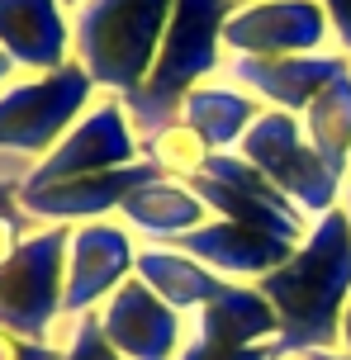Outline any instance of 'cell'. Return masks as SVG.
<instances>
[{
  "label": "cell",
  "mask_w": 351,
  "mask_h": 360,
  "mask_svg": "<svg viewBox=\"0 0 351 360\" xmlns=\"http://www.w3.org/2000/svg\"><path fill=\"white\" fill-rule=\"evenodd\" d=\"M299 360H351V351H309V356Z\"/></svg>",
  "instance_id": "obj_28"
},
{
  "label": "cell",
  "mask_w": 351,
  "mask_h": 360,
  "mask_svg": "<svg viewBox=\"0 0 351 360\" xmlns=\"http://www.w3.org/2000/svg\"><path fill=\"white\" fill-rule=\"evenodd\" d=\"M176 360H285V356H280L276 342H261V346H214V342L190 337Z\"/></svg>",
  "instance_id": "obj_23"
},
{
  "label": "cell",
  "mask_w": 351,
  "mask_h": 360,
  "mask_svg": "<svg viewBox=\"0 0 351 360\" xmlns=\"http://www.w3.org/2000/svg\"><path fill=\"white\" fill-rule=\"evenodd\" d=\"M57 342H62V360H124L110 342H105L100 313H81V318H72V323H62Z\"/></svg>",
  "instance_id": "obj_22"
},
{
  "label": "cell",
  "mask_w": 351,
  "mask_h": 360,
  "mask_svg": "<svg viewBox=\"0 0 351 360\" xmlns=\"http://www.w3.org/2000/svg\"><path fill=\"white\" fill-rule=\"evenodd\" d=\"M342 209H347V223H351V176H347V185H342Z\"/></svg>",
  "instance_id": "obj_30"
},
{
  "label": "cell",
  "mask_w": 351,
  "mask_h": 360,
  "mask_svg": "<svg viewBox=\"0 0 351 360\" xmlns=\"http://www.w3.org/2000/svg\"><path fill=\"white\" fill-rule=\"evenodd\" d=\"M233 86L257 95L271 109H290L304 114L323 86H333L337 76L351 72L347 53H304V57H233L228 62Z\"/></svg>",
  "instance_id": "obj_14"
},
{
  "label": "cell",
  "mask_w": 351,
  "mask_h": 360,
  "mask_svg": "<svg viewBox=\"0 0 351 360\" xmlns=\"http://www.w3.org/2000/svg\"><path fill=\"white\" fill-rule=\"evenodd\" d=\"M323 10H328V24H333V34L342 38V53L351 57V0H323Z\"/></svg>",
  "instance_id": "obj_25"
},
{
  "label": "cell",
  "mask_w": 351,
  "mask_h": 360,
  "mask_svg": "<svg viewBox=\"0 0 351 360\" xmlns=\"http://www.w3.org/2000/svg\"><path fill=\"white\" fill-rule=\"evenodd\" d=\"M0 53L29 72H57L72 53V19L62 0H0Z\"/></svg>",
  "instance_id": "obj_15"
},
{
  "label": "cell",
  "mask_w": 351,
  "mask_h": 360,
  "mask_svg": "<svg viewBox=\"0 0 351 360\" xmlns=\"http://www.w3.org/2000/svg\"><path fill=\"white\" fill-rule=\"evenodd\" d=\"M261 100L257 95H247L242 86H223V81H204V86H195L190 95H185L181 105V119L195 133L204 138V147L209 152H238V143L247 138V128L261 119Z\"/></svg>",
  "instance_id": "obj_19"
},
{
  "label": "cell",
  "mask_w": 351,
  "mask_h": 360,
  "mask_svg": "<svg viewBox=\"0 0 351 360\" xmlns=\"http://www.w3.org/2000/svg\"><path fill=\"white\" fill-rule=\"evenodd\" d=\"M337 351H351V304L342 313V342H337Z\"/></svg>",
  "instance_id": "obj_27"
},
{
  "label": "cell",
  "mask_w": 351,
  "mask_h": 360,
  "mask_svg": "<svg viewBox=\"0 0 351 360\" xmlns=\"http://www.w3.org/2000/svg\"><path fill=\"white\" fill-rule=\"evenodd\" d=\"M333 34L323 0H257L238 5L223 24V48L233 57H304L323 53Z\"/></svg>",
  "instance_id": "obj_10"
},
{
  "label": "cell",
  "mask_w": 351,
  "mask_h": 360,
  "mask_svg": "<svg viewBox=\"0 0 351 360\" xmlns=\"http://www.w3.org/2000/svg\"><path fill=\"white\" fill-rule=\"evenodd\" d=\"M67 242L72 228H38L10 261H0V327L24 342H57L62 289H67Z\"/></svg>",
  "instance_id": "obj_5"
},
{
  "label": "cell",
  "mask_w": 351,
  "mask_h": 360,
  "mask_svg": "<svg viewBox=\"0 0 351 360\" xmlns=\"http://www.w3.org/2000/svg\"><path fill=\"white\" fill-rule=\"evenodd\" d=\"M171 247H181L185 256H195L200 266H209L214 275L233 280V285H261L271 270H280L295 256V242H280V237L233 223V218H209Z\"/></svg>",
  "instance_id": "obj_13"
},
{
  "label": "cell",
  "mask_w": 351,
  "mask_h": 360,
  "mask_svg": "<svg viewBox=\"0 0 351 360\" xmlns=\"http://www.w3.org/2000/svg\"><path fill=\"white\" fill-rule=\"evenodd\" d=\"M190 337L214 346H280V318L257 285H228L214 304H204L190 318Z\"/></svg>",
  "instance_id": "obj_17"
},
{
  "label": "cell",
  "mask_w": 351,
  "mask_h": 360,
  "mask_svg": "<svg viewBox=\"0 0 351 360\" xmlns=\"http://www.w3.org/2000/svg\"><path fill=\"white\" fill-rule=\"evenodd\" d=\"M280 318V356L299 360L309 351H337L342 342V313L351 304V223L337 204L333 214L314 218L309 237L295 256L261 280Z\"/></svg>",
  "instance_id": "obj_1"
},
{
  "label": "cell",
  "mask_w": 351,
  "mask_h": 360,
  "mask_svg": "<svg viewBox=\"0 0 351 360\" xmlns=\"http://www.w3.org/2000/svg\"><path fill=\"white\" fill-rule=\"evenodd\" d=\"M19 185H24V180L0 176V214H5V209H19Z\"/></svg>",
  "instance_id": "obj_26"
},
{
  "label": "cell",
  "mask_w": 351,
  "mask_h": 360,
  "mask_svg": "<svg viewBox=\"0 0 351 360\" xmlns=\"http://www.w3.org/2000/svg\"><path fill=\"white\" fill-rule=\"evenodd\" d=\"M133 162H143L138 128H133L124 100H119V95H105V100L86 109V119L24 176V185H53V180H72V176H100V171H119V166H133Z\"/></svg>",
  "instance_id": "obj_8"
},
{
  "label": "cell",
  "mask_w": 351,
  "mask_h": 360,
  "mask_svg": "<svg viewBox=\"0 0 351 360\" xmlns=\"http://www.w3.org/2000/svg\"><path fill=\"white\" fill-rule=\"evenodd\" d=\"M100 332L124 360H176L190 342V318L162 304L138 275L114 289L100 308Z\"/></svg>",
  "instance_id": "obj_11"
},
{
  "label": "cell",
  "mask_w": 351,
  "mask_h": 360,
  "mask_svg": "<svg viewBox=\"0 0 351 360\" xmlns=\"http://www.w3.org/2000/svg\"><path fill=\"white\" fill-rule=\"evenodd\" d=\"M299 119H304L309 147H314L318 157L328 162V171L347 185V176H351V72L337 76L333 86L318 90Z\"/></svg>",
  "instance_id": "obj_20"
},
{
  "label": "cell",
  "mask_w": 351,
  "mask_h": 360,
  "mask_svg": "<svg viewBox=\"0 0 351 360\" xmlns=\"http://www.w3.org/2000/svg\"><path fill=\"white\" fill-rule=\"evenodd\" d=\"M176 0H81L72 19L76 62L105 95L129 100L162 53Z\"/></svg>",
  "instance_id": "obj_3"
},
{
  "label": "cell",
  "mask_w": 351,
  "mask_h": 360,
  "mask_svg": "<svg viewBox=\"0 0 351 360\" xmlns=\"http://www.w3.org/2000/svg\"><path fill=\"white\" fill-rule=\"evenodd\" d=\"M185 185L204 199V209L214 218H233V223L261 228V233L280 237V242H295V247L314 228V218L304 214L285 190H276L252 162H242L238 152H214L200 176H190Z\"/></svg>",
  "instance_id": "obj_7"
},
{
  "label": "cell",
  "mask_w": 351,
  "mask_h": 360,
  "mask_svg": "<svg viewBox=\"0 0 351 360\" xmlns=\"http://www.w3.org/2000/svg\"><path fill=\"white\" fill-rule=\"evenodd\" d=\"M138 280H143L162 304L185 313V318H195L204 304H214L223 289L233 285V280L214 275L209 266H200L195 256H185L181 247H157V242H143V247H138Z\"/></svg>",
  "instance_id": "obj_18"
},
{
  "label": "cell",
  "mask_w": 351,
  "mask_h": 360,
  "mask_svg": "<svg viewBox=\"0 0 351 360\" xmlns=\"http://www.w3.org/2000/svg\"><path fill=\"white\" fill-rule=\"evenodd\" d=\"M162 171L148 162L119 166V171H100V176H72V180H53V185H19V204L24 214L43 223V228H81V223H100L124 209V199L157 180Z\"/></svg>",
  "instance_id": "obj_12"
},
{
  "label": "cell",
  "mask_w": 351,
  "mask_h": 360,
  "mask_svg": "<svg viewBox=\"0 0 351 360\" xmlns=\"http://www.w3.org/2000/svg\"><path fill=\"white\" fill-rule=\"evenodd\" d=\"M138 143H143V162L157 166L167 180H190V176H200L204 162L214 157V152L204 147V138H200L190 124H185V119H176V124H167V128H157V133H143Z\"/></svg>",
  "instance_id": "obj_21"
},
{
  "label": "cell",
  "mask_w": 351,
  "mask_h": 360,
  "mask_svg": "<svg viewBox=\"0 0 351 360\" xmlns=\"http://www.w3.org/2000/svg\"><path fill=\"white\" fill-rule=\"evenodd\" d=\"M62 5H67V10H81V0H62Z\"/></svg>",
  "instance_id": "obj_31"
},
{
  "label": "cell",
  "mask_w": 351,
  "mask_h": 360,
  "mask_svg": "<svg viewBox=\"0 0 351 360\" xmlns=\"http://www.w3.org/2000/svg\"><path fill=\"white\" fill-rule=\"evenodd\" d=\"M138 275V237L119 218L81 223L67 242V289H62V318L72 323L81 313H100L114 289Z\"/></svg>",
  "instance_id": "obj_9"
},
{
  "label": "cell",
  "mask_w": 351,
  "mask_h": 360,
  "mask_svg": "<svg viewBox=\"0 0 351 360\" xmlns=\"http://www.w3.org/2000/svg\"><path fill=\"white\" fill-rule=\"evenodd\" d=\"M209 218L214 214L204 209V199L195 195L185 180H167V176L138 185V190L124 199V209H119V223H124L133 237L157 242V247L181 242L185 233H195V228L209 223Z\"/></svg>",
  "instance_id": "obj_16"
},
{
  "label": "cell",
  "mask_w": 351,
  "mask_h": 360,
  "mask_svg": "<svg viewBox=\"0 0 351 360\" xmlns=\"http://www.w3.org/2000/svg\"><path fill=\"white\" fill-rule=\"evenodd\" d=\"M233 5H257V0H233Z\"/></svg>",
  "instance_id": "obj_32"
},
{
  "label": "cell",
  "mask_w": 351,
  "mask_h": 360,
  "mask_svg": "<svg viewBox=\"0 0 351 360\" xmlns=\"http://www.w3.org/2000/svg\"><path fill=\"white\" fill-rule=\"evenodd\" d=\"M95 90L100 86L81 62H67L29 81H10L0 90V157H19L34 171L86 119Z\"/></svg>",
  "instance_id": "obj_4"
},
{
  "label": "cell",
  "mask_w": 351,
  "mask_h": 360,
  "mask_svg": "<svg viewBox=\"0 0 351 360\" xmlns=\"http://www.w3.org/2000/svg\"><path fill=\"white\" fill-rule=\"evenodd\" d=\"M10 76H15V62H10V57H5V53H0V90H5V86H10Z\"/></svg>",
  "instance_id": "obj_29"
},
{
  "label": "cell",
  "mask_w": 351,
  "mask_h": 360,
  "mask_svg": "<svg viewBox=\"0 0 351 360\" xmlns=\"http://www.w3.org/2000/svg\"><path fill=\"white\" fill-rule=\"evenodd\" d=\"M0 360H62V342H24L0 327Z\"/></svg>",
  "instance_id": "obj_24"
},
{
  "label": "cell",
  "mask_w": 351,
  "mask_h": 360,
  "mask_svg": "<svg viewBox=\"0 0 351 360\" xmlns=\"http://www.w3.org/2000/svg\"><path fill=\"white\" fill-rule=\"evenodd\" d=\"M238 157L257 166L276 190H285L309 218H323L342 204V180L309 147L304 119L290 114V109H271V105L261 109V119L247 128V138L238 143Z\"/></svg>",
  "instance_id": "obj_6"
},
{
  "label": "cell",
  "mask_w": 351,
  "mask_h": 360,
  "mask_svg": "<svg viewBox=\"0 0 351 360\" xmlns=\"http://www.w3.org/2000/svg\"><path fill=\"white\" fill-rule=\"evenodd\" d=\"M233 10H238L233 0H176L171 5V24H167V38H162V53L152 62L148 81L124 100L138 138L176 124L185 95L219 72L223 24L233 19Z\"/></svg>",
  "instance_id": "obj_2"
}]
</instances>
